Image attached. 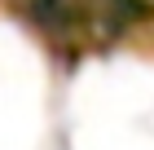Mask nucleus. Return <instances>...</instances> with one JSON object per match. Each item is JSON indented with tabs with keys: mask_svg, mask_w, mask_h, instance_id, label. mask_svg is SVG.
Segmentation results:
<instances>
[{
	"mask_svg": "<svg viewBox=\"0 0 154 150\" xmlns=\"http://www.w3.org/2000/svg\"><path fill=\"white\" fill-rule=\"evenodd\" d=\"M44 31L79 40V35H119L137 13V0H22Z\"/></svg>",
	"mask_w": 154,
	"mask_h": 150,
	"instance_id": "obj_1",
	"label": "nucleus"
}]
</instances>
